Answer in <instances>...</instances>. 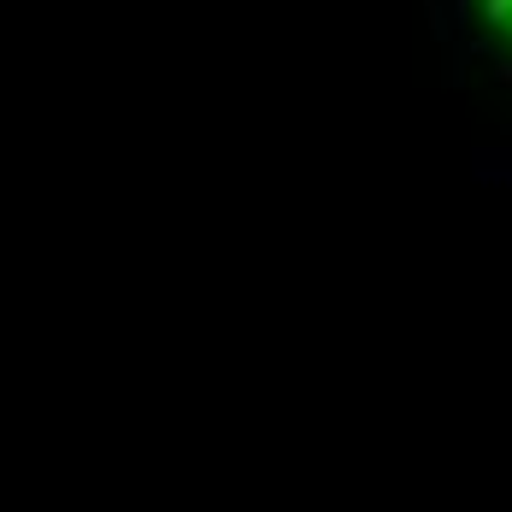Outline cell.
Returning a JSON list of instances; mask_svg holds the SVG:
<instances>
[{"label":"cell","mask_w":512,"mask_h":512,"mask_svg":"<svg viewBox=\"0 0 512 512\" xmlns=\"http://www.w3.org/2000/svg\"><path fill=\"white\" fill-rule=\"evenodd\" d=\"M477 6H483L489 30H495V36H501V42L512 48V0H477Z\"/></svg>","instance_id":"1"}]
</instances>
